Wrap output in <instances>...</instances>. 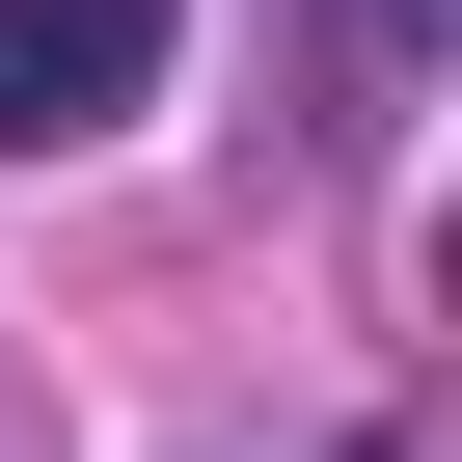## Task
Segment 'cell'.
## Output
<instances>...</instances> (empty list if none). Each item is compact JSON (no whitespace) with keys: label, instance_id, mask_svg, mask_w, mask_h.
<instances>
[{"label":"cell","instance_id":"6da1fadb","mask_svg":"<svg viewBox=\"0 0 462 462\" xmlns=\"http://www.w3.org/2000/svg\"><path fill=\"white\" fill-rule=\"evenodd\" d=\"M163 82V0H0V163H55Z\"/></svg>","mask_w":462,"mask_h":462},{"label":"cell","instance_id":"7a4b0ae2","mask_svg":"<svg viewBox=\"0 0 462 462\" xmlns=\"http://www.w3.org/2000/svg\"><path fill=\"white\" fill-rule=\"evenodd\" d=\"M435 300H462V190H435Z\"/></svg>","mask_w":462,"mask_h":462}]
</instances>
